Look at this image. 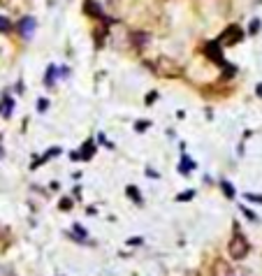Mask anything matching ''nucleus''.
Here are the masks:
<instances>
[{"label":"nucleus","instance_id":"nucleus-1","mask_svg":"<svg viewBox=\"0 0 262 276\" xmlns=\"http://www.w3.org/2000/svg\"><path fill=\"white\" fill-rule=\"evenodd\" d=\"M248 251H251V244H248V239L244 237V234H234L232 239H230V246H227V253H230V258L232 260H244L248 255Z\"/></svg>","mask_w":262,"mask_h":276},{"label":"nucleus","instance_id":"nucleus-2","mask_svg":"<svg viewBox=\"0 0 262 276\" xmlns=\"http://www.w3.org/2000/svg\"><path fill=\"white\" fill-rule=\"evenodd\" d=\"M156 65L160 68V74H163V77H179V74H181V68H179L174 61H170V58H160Z\"/></svg>","mask_w":262,"mask_h":276},{"label":"nucleus","instance_id":"nucleus-3","mask_svg":"<svg viewBox=\"0 0 262 276\" xmlns=\"http://www.w3.org/2000/svg\"><path fill=\"white\" fill-rule=\"evenodd\" d=\"M211 276H237V272H234V267L227 260H216Z\"/></svg>","mask_w":262,"mask_h":276},{"label":"nucleus","instance_id":"nucleus-4","mask_svg":"<svg viewBox=\"0 0 262 276\" xmlns=\"http://www.w3.org/2000/svg\"><path fill=\"white\" fill-rule=\"evenodd\" d=\"M241 37H244V33H241L237 26H232V28H227V30H225V35L220 37V42H223V44H237Z\"/></svg>","mask_w":262,"mask_h":276},{"label":"nucleus","instance_id":"nucleus-5","mask_svg":"<svg viewBox=\"0 0 262 276\" xmlns=\"http://www.w3.org/2000/svg\"><path fill=\"white\" fill-rule=\"evenodd\" d=\"M33 28H35V19H30V16L21 19V23H19V30H21L23 37H30V35H33Z\"/></svg>","mask_w":262,"mask_h":276},{"label":"nucleus","instance_id":"nucleus-6","mask_svg":"<svg viewBox=\"0 0 262 276\" xmlns=\"http://www.w3.org/2000/svg\"><path fill=\"white\" fill-rule=\"evenodd\" d=\"M9 28H12V23H9V19H5V16H0V33H7Z\"/></svg>","mask_w":262,"mask_h":276},{"label":"nucleus","instance_id":"nucleus-7","mask_svg":"<svg viewBox=\"0 0 262 276\" xmlns=\"http://www.w3.org/2000/svg\"><path fill=\"white\" fill-rule=\"evenodd\" d=\"M220 186H223V191H225V195H227V198L232 200V198H234V188H232V186L227 184V181H223V184H220Z\"/></svg>","mask_w":262,"mask_h":276},{"label":"nucleus","instance_id":"nucleus-8","mask_svg":"<svg viewBox=\"0 0 262 276\" xmlns=\"http://www.w3.org/2000/svg\"><path fill=\"white\" fill-rule=\"evenodd\" d=\"M128 195H132V198H135V202H137V205L142 202V195H139V191H137L135 186H132V188H128Z\"/></svg>","mask_w":262,"mask_h":276},{"label":"nucleus","instance_id":"nucleus-9","mask_svg":"<svg viewBox=\"0 0 262 276\" xmlns=\"http://www.w3.org/2000/svg\"><path fill=\"white\" fill-rule=\"evenodd\" d=\"M0 276H16L9 267H0Z\"/></svg>","mask_w":262,"mask_h":276},{"label":"nucleus","instance_id":"nucleus-10","mask_svg":"<svg viewBox=\"0 0 262 276\" xmlns=\"http://www.w3.org/2000/svg\"><path fill=\"white\" fill-rule=\"evenodd\" d=\"M193 195H195V193H193V191H188V193H181V195H179V200H181V202H186V200H188V198H193Z\"/></svg>","mask_w":262,"mask_h":276},{"label":"nucleus","instance_id":"nucleus-11","mask_svg":"<svg viewBox=\"0 0 262 276\" xmlns=\"http://www.w3.org/2000/svg\"><path fill=\"white\" fill-rule=\"evenodd\" d=\"M248 200H251V202H258V205H262V195L260 198H258V195H246Z\"/></svg>","mask_w":262,"mask_h":276},{"label":"nucleus","instance_id":"nucleus-12","mask_svg":"<svg viewBox=\"0 0 262 276\" xmlns=\"http://www.w3.org/2000/svg\"><path fill=\"white\" fill-rule=\"evenodd\" d=\"M146 126H149L146 121H139V123H137V130H146Z\"/></svg>","mask_w":262,"mask_h":276},{"label":"nucleus","instance_id":"nucleus-13","mask_svg":"<svg viewBox=\"0 0 262 276\" xmlns=\"http://www.w3.org/2000/svg\"><path fill=\"white\" fill-rule=\"evenodd\" d=\"M258 26H260V21H253V23H251V33H255V30H258Z\"/></svg>","mask_w":262,"mask_h":276},{"label":"nucleus","instance_id":"nucleus-14","mask_svg":"<svg viewBox=\"0 0 262 276\" xmlns=\"http://www.w3.org/2000/svg\"><path fill=\"white\" fill-rule=\"evenodd\" d=\"M258 95H262V86H258Z\"/></svg>","mask_w":262,"mask_h":276}]
</instances>
